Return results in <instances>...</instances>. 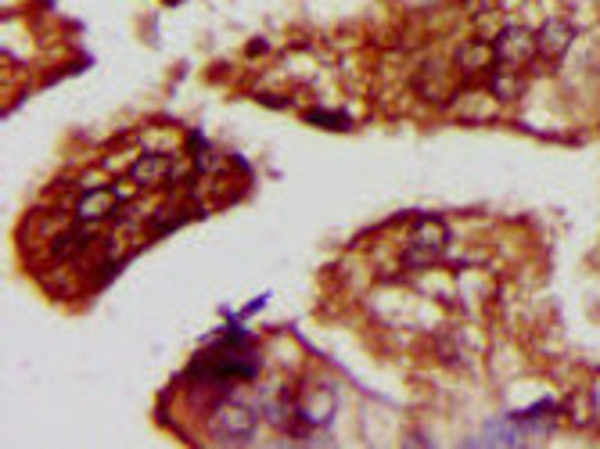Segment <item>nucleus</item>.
<instances>
[{"label": "nucleus", "instance_id": "6e6552de", "mask_svg": "<svg viewBox=\"0 0 600 449\" xmlns=\"http://www.w3.org/2000/svg\"><path fill=\"white\" fill-rule=\"evenodd\" d=\"M457 69L468 76V80H475V76H482V72H493L496 69V47L486 44V40H471V44H464L457 51Z\"/></svg>", "mask_w": 600, "mask_h": 449}, {"label": "nucleus", "instance_id": "9d476101", "mask_svg": "<svg viewBox=\"0 0 600 449\" xmlns=\"http://www.w3.org/2000/svg\"><path fill=\"white\" fill-rule=\"evenodd\" d=\"M90 234H94V227H90V223H80L76 230L62 234V238L54 241V259H72V256H80L83 248L90 245Z\"/></svg>", "mask_w": 600, "mask_h": 449}, {"label": "nucleus", "instance_id": "0eeeda50", "mask_svg": "<svg viewBox=\"0 0 600 449\" xmlns=\"http://www.w3.org/2000/svg\"><path fill=\"white\" fill-rule=\"evenodd\" d=\"M173 173V159L169 155H159V151H151V155H141V159L130 166V180L137 187H162Z\"/></svg>", "mask_w": 600, "mask_h": 449}, {"label": "nucleus", "instance_id": "7ed1b4c3", "mask_svg": "<svg viewBox=\"0 0 600 449\" xmlns=\"http://www.w3.org/2000/svg\"><path fill=\"white\" fill-rule=\"evenodd\" d=\"M209 432L216 435V442H248L256 435V414L245 403H220L209 414Z\"/></svg>", "mask_w": 600, "mask_h": 449}, {"label": "nucleus", "instance_id": "20e7f679", "mask_svg": "<svg viewBox=\"0 0 600 449\" xmlns=\"http://www.w3.org/2000/svg\"><path fill=\"white\" fill-rule=\"evenodd\" d=\"M496 62L511 65V69H525L536 58V33H529L525 26H503L500 36L493 40Z\"/></svg>", "mask_w": 600, "mask_h": 449}, {"label": "nucleus", "instance_id": "f03ea898", "mask_svg": "<svg viewBox=\"0 0 600 449\" xmlns=\"http://www.w3.org/2000/svg\"><path fill=\"white\" fill-rule=\"evenodd\" d=\"M446 245H450V230L446 223L435 220V216H421L414 227V238L406 245V266H414V270H428L435 266L442 256H446Z\"/></svg>", "mask_w": 600, "mask_h": 449}, {"label": "nucleus", "instance_id": "39448f33", "mask_svg": "<svg viewBox=\"0 0 600 449\" xmlns=\"http://www.w3.org/2000/svg\"><path fill=\"white\" fill-rule=\"evenodd\" d=\"M572 44H575V26L561 15L547 18L536 33V51H539V58H547V62H561Z\"/></svg>", "mask_w": 600, "mask_h": 449}, {"label": "nucleus", "instance_id": "f257e3e1", "mask_svg": "<svg viewBox=\"0 0 600 449\" xmlns=\"http://www.w3.org/2000/svg\"><path fill=\"white\" fill-rule=\"evenodd\" d=\"M259 374V360L248 349H238V342L227 349H212L191 367V378L212 381V385H238V381H252Z\"/></svg>", "mask_w": 600, "mask_h": 449}, {"label": "nucleus", "instance_id": "1a4fd4ad", "mask_svg": "<svg viewBox=\"0 0 600 449\" xmlns=\"http://www.w3.org/2000/svg\"><path fill=\"white\" fill-rule=\"evenodd\" d=\"M489 90H493L500 101H514V97H521L525 94V69L496 65L493 76H489Z\"/></svg>", "mask_w": 600, "mask_h": 449}, {"label": "nucleus", "instance_id": "423d86ee", "mask_svg": "<svg viewBox=\"0 0 600 449\" xmlns=\"http://www.w3.org/2000/svg\"><path fill=\"white\" fill-rule=\"evenodd\" d=\"M115 212H119V191L115 187H94V191H87L76 202V220L90 223V227L112 220Z\"/></svg>", "mask_w": 600, "mask_h": 449}, {"label": "nucleus", "instance_id": "9b49d317", "mask_svg": "<svg viewBox=\"0 0 600 449\" xmlns=\"http://www.w3.org/2000/svg\"><path fill=\"white\" fill-rule=\"evenodd\" d=\"M306 123L324 126V130H353V119L342 112H306Z\"/></svg>", "mask_w": 600, "mask_h": 449}]
</instances>
